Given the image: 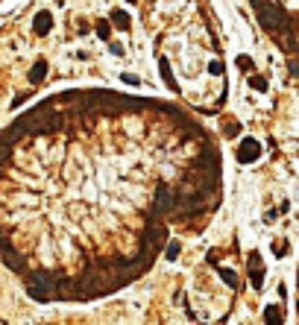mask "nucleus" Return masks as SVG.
<instances>
[{
    "label": "nucleus",
    "instance_id": "nucleus-1",
    "mask_svg": "<svg viewBox=\"0 0 299 325\" xmlns=\"http://www.w3.org/2000/svg\"><path fill=\"white\" fill-rule=\"evenodd\" d=\"M176 211V188L159 182L156 185V194L150 199V217L153 220H161V217H170Z\"/></svg>",
    "mask_w": 299,
    "mask_h": 325
},
{
    "label": "nucleus",
    "instance_id": "nucleus-2",
    "mask_svg": "<svg viewBox=\"0 0 299 325\" xmlns=\"http://www.w3.org/2000/svg\"><path fill=\"white\" fill-rule=\"evenodd\" d=\"M258 155H261V144L255 138H244L241 147H238V161L241 164H253V161H258Z\"/></svg>",
    "mask_w": 299,
    "mask_h": 325
},
{
    "label": "nucleus",
    "instance_id": "nucleus-3",
    "mask_svg": "<svg viewBox=\"0 0 299 325\" xmlns=\"http://www.w3.org/2000/svg\"><path fill=\"white\" fill-rule=\"evenodd\" d=\"M250 282L255 290H261V284H264V264H261L258 252H250Z\"/></svg>",
    "mask_w": 299,
    "mask_h": 325
},
{
    "label": "nucleus",
    "instance_id": "nucleus-4",
    "mask_svg": "<svg viewBox=\"0 0 299 325\" xmlns=\"http://www.w3.org/2000/svg\"><path fill=\"white\" fill-rule=\"evenodd\" d=\"M50 29H53V15H50L47 9L35 12V18H32V32H35V35H47Z\"/></svg>",
    "mask_w": 299,
    "mask_h": 325
},
{
    "label": "nucleus",
    "instance_id": "nucleus-5",
    "mask_svg": "<svg viewBox=\"0 0 299 325\" xmlns=\"http://www.w3.org/2000/svg\"><path fill=\"white\" fill-rule=\"evenodd\" d=\"M109 21L117 26V29H129L132 26V18L123 12V9H112V15H109Z\"/></svg>",
    "mask_w": 299,
    "mask_h": 325
},
{
    "label": "nucleus",
    "instance_id": "nucleus-6",
    "mask_svg": "<svg viewBox=\"0 0 299 325\" xmlns=\"http://www.w3.org/2000/svg\"><path fill=\"white\" fill-rule=\"evenodd\" d=\"M44 76H47V59H38V62L29 67V82H32V85H38Z\"/></svg>",
    "mask_w": 299,
    "mask_h": 325
},
{
    "label": "nucleus",
    "instance_id": "nucleus-7",
    "mask_svg": "<svg viewBox=\"0 0 299 325\" xmlns=\"http://www.w3.org/2000/svg\"><path fill=\"white\" fill-rule=\"evenodd\" d=\"M159 73H161V79L167 82V88H170V91H179V85H176V79H173V70H170V62H167V59H161V62H159Z\"/></svg>",
    "mask_w": 299,
    "mask_h": 325
},
{
    "label": "nucleus",
    "instance_id": "nucleus-8",
    "mask_svg": "<svg viewBox=\"0 0 299 325\" xmlns=\"http://www.w3.org/2000/svg\"><path fill=\"white\" fill-rule=\"evenodd\" d=\"M21 141H23V138H21V135H18V132H15L12 126L0 132V144H9V147H15V144H21Z\"/></svg>",
    "mask_w": 299,
    "mask_h": 325
},
{
    "label": "nucleus",
    "instance_id": "nucleus-9",
    "mask_svg": "<svg viewBox=\"0 0 299 325\" xmlns=\"http://www.w3.org/2000/svg\"><path fill=\"white\" fill-rule=\"evenodd\" d=\"M217 273H220V279L232 287V290H238V276L232 273V270H226V267H217Z\"/></svg>",
    "mask_w": 299,
    "mask_h": 325
},
{
    "label": "nucleus",
    "instance_id": "nucleus-10",
    "mask_svg": "<svg viewBox=\"0 0 299 325\" xmlns=\"http://www.w3.org/2000/svg\"><path fill=\"white\" fill-rule=\"evenodd\" d=\"M264 320H267V323H282V308H279V305H267V311H264Z\"/></svg>",
    "mask_w": 299,
    "mask_h": 325
},
{
    "label": "nucleus",
    "instance_id": "nucleus-11",
    "mask_svg": "<svg viewBox=\"0 0 299 325\" xmlns=\"http://www.w3.org/2000/svg\"><path fill=\"white\" fill-rule=\"evenodd\" d=\"M179 252H182V243H179V240H170V243H167V249H164V258H167V261H176V258H179Z\"/></svg>",
    "mask_w": 299,
    "mask_h": 325
},
{
    "label": "nucleus",
    "instance_id": "nucleus-12",
    "mask_svg": "<svg viewBox=\"0 0 299 325\" xmlns=\"http://www.w3.org/2000/svg\"><path fill=\"white\" fill-rule=\"evenodd\" d=\"M97 35L103 41H109L112 38V21H97Z\"/></svg>",
    "mask_w": 299,
    "mask_h": 325
},
{
    "label": "nucleus",
    "instance_id": "nucleus-13",
    "mask_svg": "<svg viewBox=\"0 0 299 325\" xmlns=\"http://www.w3.org/2000/svg\"><path fill=\"white\" fill-rule=\"evenodd\" d=\"M9 164H12V147L0 144V167H9Z\"/></svg>",
    "mask_w": 299,
    "mask_h": 325
},
{
    "label": "nucleus",
    "instance_id": "nucleus-14",
    "mask_svg": "<svg viewBox=\"0 0 299 325\" xmlns=\"http://www.w3.org/2000/svg\"><path fill=\"white\" fill-rule=\"evenodd\" d=\"M250 85H253L255 91H261V94L270 88V85H267V79H264V76H258V73H255V76H250Z\"/></svg>",
    "mask_w": 299,
    "mask_h": 325
},
{
    "label": "nucleus",
    "instance_id": "nucleus-15",
    "mask_svg": "<svg viewBox=\"0 0 299 325\" xmlns=\"http://www.w3.org/2000/svg\"><path fill=\"white\" fill-rule=\"evenodd\" d=\"M223 132H226V138H235V135H241V123H238V120H229Z\"/></svg>",
    "mask_w": 299,
    "mask_h": 325
},
{
    "label": "nucleus",
    "instance_id": "nucleus-16",
    "mask_svg": "<svg viewBox=\"0 0 299 325\" xmlns=\"http://www.w3.org/2000/svg\"><path fill=\"white\" fill-rule=\"evenodd\" d=\"M273 255H276V258H285V255H288V240H276V243H273Z\"/></svg>",
    "mask_w": 299,
    "mask_h": 325
},
{
    "label": "nucleus",
    "instance_id": "nucleus-17",
    "mask_svg": "<svg viewBox=\"0 0 299 325\" xmlns=\"http://www.w3.org/2000/svg\"><path fill=\"white\" fill-rule=\"evenodd\" d=\"M238 67L241 70H253V59L250 56H238Z\"/></svg>",
    "mask_w": 299,
    "mask_h": 325
},
{
    "label": "nucleus",
    "instance_id": "nucleus-18",
    "mask_svg": "<svg viewBox=\"0 0 299 325\" xmlns=\"http://www.w3.org/2000/svg\"><path fill=\"white\" fill-rule=\"evenodd\" d=\"M109 50L115 53V56H123L126 50H123V44H117V41H109Z\"/></svg>",
    "mask_w": 299,
    "mask_h": 325
},
{
    "label": "nucleus",
    "instance_id": "nucleus-19",
    "mask_svg": "<svg viewBox=\"0 0 299 325\" xmlns=\"http://www.w3.org/2000/svg\"><path fill=\"white\" fill-rule=\"evenodd\" d=\"M208 70H211V73H217V76H220V73H223V62H220V59H214V62H211V65H208Z\"/></svg>",
    "mask_w": 299,
    "mask_h": 325
},
{
    "label": "nucleus",
    "instance_id": "nucleus-20",
    "mask_svg": "<svg viewBox=\"0 0 299 325\" xmlns=\"http://www.w3.org/2000/svg\"><path fill=\"white\" fill-rule=\"evenodd\" d=\"M120 79H123L126 85H138V82H141V79H138L135 73H120Z\"/></svg>",
    "mask_w": 299,
    "mask_h": 325
},
{
    "label": "nucleus",
    "instance_id": "nucleus-21",
    "mask_svg": "<svg viewBox=\"0 0 299 325\" xmlns=\"http://www.w3.org/2000/svg\"><path fill=\"white\" fill-rule=\"evenodd\" d=\"M206 261H208V264H217V261H220V249H211V252L206 255Z\"/></svg>",
    "mask_w": 299,
    "mask_h": 325
},
{
    "label": "nucleus",
    "instance_id": "nucleus-22",
    "mask_svg": "<svg viewBox=\"0 0 299 325\" xmlns=\"http://www.w3.org/2000/svg\"><path fill=\"white\" fill-rule=\"evenodd\" d=\"M126 3H138V0H126Z\"/></svg>",
    "mask_w": 299,
    "mask_h": 325
}]
</instances>
